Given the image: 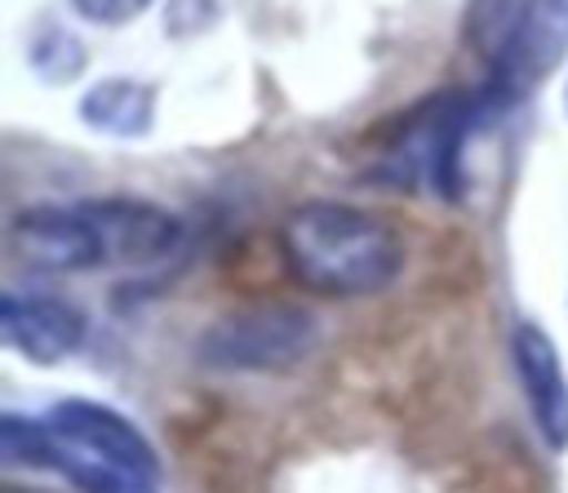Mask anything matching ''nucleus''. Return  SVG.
Returning <instances> with one entry per match:
<instances>
[{"label":"nucleus","mask_w":568,"mask_h":493,"mask_svg":"<svg viewBox=\"0 0 568 493\" xmlns=\"http://www.w3.org/2000/svg\"><path fill=\"white\" fill-rule=\"evenodd\" d=\"M280 253L293 280L324 298H368L404 271L399 227L346 200H302L280 227Z\"/></svg>","instance_id":"1"},{"label":"nucleus","mask_w":568,"mask_h":493,"mask_svg":"<svg viewBox=\"0 0 568 493\" xmlns=\"http://www.w3.org/2000/svg\"><path fill=\"white\" fill-rule=\"evenodd\" d=\"M501 102L506 98L493 84H484L479 93L444 89V93H430V98L413 102L408 111H399L386 124V133L373 138L368 178L377 187L430 191L439 200H457L462 195L466 142L484 124V115Z\"/></svg>","instance_id":"2"},{"label":"nucleus","mask_w":568,"mask_h":493,"mask_svg":"<svg viewBox=\"0 0 568 493\" xmlns=\"http://www.w3.org/2000/svg\"><path fill=\"white\" fill-rule=\"evenodd\" d=\"M44 466L67 475L80 493H160V457L151 440L111 404L58 400L44 417Z\"/></svg>","instance_id":"3"},{"label":"nucleus","mask_w":568,"mask_h":493,"mask_svg":"<svg viewBox=\"0 0 568 493\" xmlns=\"http://www.w3.org/2000/svg\"><path fill=\"white\" fill-rule=\"evenodd\" d=\"M315 342H320V324L302 306H240L204 329L200 360L235 373L293 369Z\"/></svg>","instance_id":"4"},{"label":"nucleus","mask_w":568,"mask_h":493,"mask_svg":"<svg viewBox=\"0 0 568 493\" xmlns=\"http://www.w3.org/2000/svg\"><path fill=\"white\" fill-rule=\"evenodd\" d=\"M13 253L36 271H93L106 266V240L93 213V200L80 204H31L9 222Z\"/></svg>","instance_id":"5"},{"label":"nucleus","mask_w":568,"mask_h":493,"mask_svg":"<svg viewBox=\"0 0 568 493\" xmlns=\"http://www.w3.org/2000/svg\"><path fill=\"white\" fill-rule=\"evenodd\" d=\"M515 373L524 404L532 413V426L550 453H568V373L559 364V351L541 324H519L510 338Z\"/></svg>","instance_id":"6"},{"label":"nucleus","mask_w":568,"mask_h":493,"mask_svg":"<svg viewBox=\"0 0 568 493\" xmlns=\"http://www.w3.org/2000/svg\"><path fill=\"white\" fill-rule=\"evenodd\" d=\"M0 338L31 364H58L84 342L80 306L49 293H4L0 298Z\"/></svg>","instance_id":"7"},{"label":"nucleus","mask_w":568,"mask_h":493,"mask_svg":"<svg viewBox=\"0 0 568 493\" xmlns=\"http://www.w3.org/2000/svg\"><path fill=\"white\" fill-rule=\"evenodd\" d=\"M93 213L106 240V262L151 266L182 240V222L151 200H93Z\"/></svg>","instance_id":"8"},{"label":"nucleus","mask_w":568,"mask_h":493,"mask_svg":"<svg viewBox=\"0 0 568 493\" xmlns=\"http://www.w3.org/2000/svg\"><path fill=\"white\" fill-rule=\"evenodd\" d=\"M564 53H568V0H537L528 27L510 44V53L493 67V80L488 84L510 102L528 84H537Z\"/></svg>","instance_id":"9"},{"label":"nucleus","mask_w":568,"mask_h":493,"mask_svg":"<svg viewBox=\"0 0 568 493\" xmlns=\"http://www.w3.org/2000/svg\"><path fill=\"white\" fill-rule=\"evenodd\" d=\"M80 115L89 129L111 133V138H142L155 120V89L129 76H111L98 80L84 98H80Z\"/></svg>","instance_id":"10"},{"label":"nucleus","mask_w":568,"mask_h":493,"mask_svg":"<svg viewBox=\"0 0 568 493\" xmlns=\"http://www.w3.org/2000/svg\"><path fill=\"white\" fill-rule=\"evenodd\" d=\"M537 0H470V13H466V31H470V44L497 67L510 44L519 40V31L528 27Z\"/></svg>","instance_id":"11"},{"label":"nucleus","mask_w":568,"mask_h":493,"mask_svg":"<svg viewBox=\"0 0 568 493\" xmlns=\"http://www.w3.org/2000/svg\"><path fill=\"white\" fill-rule=\"evenodd\" d=\"M84 22H93V27H124V22H133V18H142L155 0H67Z\"/></svg>","instance_id":"12"},{"label":"nucleus","mask_w":568,"mask_h":493,"mask_svg":"<svg viewBox=\"0 0 568 493\" xmlns=\"http://www.w3.org/2000/svg\"><path fill=\"white\" fill-rule=\"evenodd\" d=\"M564 111H568V89H564Z\"/></svg>","instance_id":"13"},{"label":"nucleus","mask_w":568,"mask_h":493,"mask_svg":"<svg viewBox=\"0 0 568 493\" xmlns=\"http://www.w3.org/2000/svg\"><path fill=\"white\" fill-rule=\"evenodd\" d=\"M4 493H22V489H4Z\"/></svg>","instance_id":"14"}]
</instances>
